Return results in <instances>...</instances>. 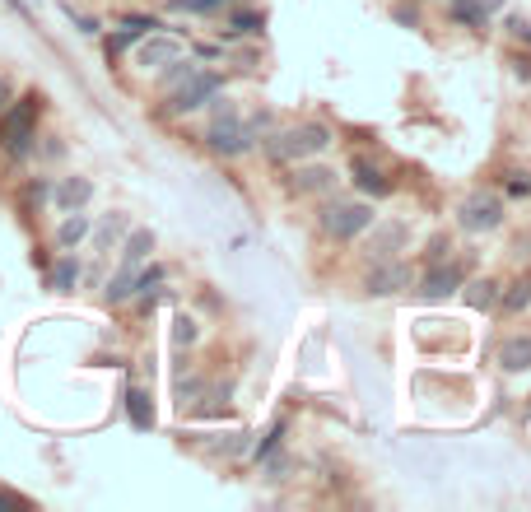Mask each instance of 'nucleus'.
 Returning <instances> with one entry per match:
<instances>
[{"instance_id": "nucleus-1", "label": "nucleus", "mask_w": 531, "mask_h": 512, "mask_svg": "<svg viewBox=\"0 0 531 512\" xmlns=\"http://www.w3.org/2000/svg\"><path fill=\"white\" fill-rule=\"evenodd\" d=\"M42 122V94H14V103L0 112V154L10 163L33 159Z\"/></svg>"}, {"instance_id": "nucleus-2", "label": "nucleus", "mask_w": 531, "mask_h": 512, "mask_svg": "<svg viewBox=\"0 0 531 512\" xmlns=\"http://www.w3.org/2000/svg\"><path fill=\"white\" fill-rule=\"evenodd\" d=\"M252 126L243 122V112L233 108V98L219 89L215 98H210V122H205V149L210 154H219V159H238V154H247L252 149Z\"/></svg>"}, {"instance_id": "nucleus-3", "label": "nucleus", "mask_w": 531, "mask_h": 512, "mask_svg": "<svg viewBox=\"0 0 531 512\" xmlns=\"http://www.w3.org/2000/svg\"><path fill=\"white\" fill-rule=\"evenodd\" d=\"M331 149V131L322 122H299V126H285V131L266 135V154L271 163H303V159H317Z\"/></svg>"}, {"instance_id": "nucleus-4", "label": "nucleus", "mask_w": 531, "mask_h": 512, "mask_svg": "<svg viewBox=\"0 0 531 512\" xmlns=\"http://www.w3.org/2000/svg\"><path fill=\"white\" fill-rule=\"evenodd\" d=\"M224 89V75L219 70H187L182 80L173 84V89H164V112L168 117H187V112H201L210 98Z\"/></svg>"}, {"instance_id": "nucleus-5", "label": "nucleus", "mask_w": 531, "mask_h": 512, "mask_svg": "<svg viewBox=\"0 0 531 512\" xmlns=\"http://www.w3.org/2000/svg\"><path fill=\"white\" fill-rule=\"evenodd\" d=\"M373 205L368 201H327L322 205V215H317V224H322V233L327 238H336V243H354V238H364L368 229H373Z\"/></svg>"}, {"instance_id": "nucleus-6", "label": "nucleus", "mask_w": 531, "mask_h": 512, "mask_svg": "<svg viewBox=\"0 0 531 512\" xmlns=\"http://www.w3.org/2000/svg\"><path fill=\"white\" fill-rule=\"evenodd\" d=\"M457 224H462L466 233L504 229V196H494V191H471V196L457 205Z\"/></svg>"}, {"instance_id": "nucleus-7", "label": "nucleus", "mask_w": 531, "mask_h": 512, "mask_svg": "<svg viewBox=\"0 0 531 512\" xmlns=\"http://www.w3.org/2000/svg\"><path fill=\"white\" fill-rule=\"evenodd\" d=\"M182 56V38L177 33H145V38L131 47V66L140 70V75H154V70H164L168 61H177Z\"/></svg>"}, {"instance_id": "nucleus-8", "label": "nucleus", "mask_w": 531, "mask_h": 512, "mask_svg": "<svg viewBox=\"0 0 531 512\" xmlns=\"http://www.w3.org/2000/svg\"><path fill=\"white\" fill-rule=\"evenodd\" d=\"M462 280H466L462 261H448V256H438V261H429V270L420 275L415 294H420L424 303H443V298H452L457 289H462Z\"/></svg>"}, {"instance_id": "nucleus-9", "label": "nucleus", "mask_w": 531, "mask_h": 512, "mask_svg": "<svg viewBox=\"0 0 531 512\" xmlns=\"http://www.w3.org/2000/svg\"><path fill=\"white\" fill-rule=\"evenodd\" d=\"M56 215L66 210H89L94 205V182L80 173H66V177H52V201H47Z\"/></svg>"}, {"instance_id": "nucleus-10", "label": "nucleus", "mask_w": 531, "mask_h": 512, "mask_svg": "<svg viewBox=\"0 0 531 512\" xmlns=\"http://www.w3.org/2000/svg\"><path fill=\"white\" fill-rule=\"evenodd\" d=\"M373 238H368V261H392V256H401L406 252V243H410V224L406 219H392V224H378L373 219Z\"/></svg>"}, {"instance_id": "nucleus-11", "label": "nucleus", "mask_w": 531, "mask_h": 512, "mask_svg": "<svg viewBox=\"0 0 531 512\" xmlns=\"http://www.w3.org/2000/svg\"><path fill=\"white\" fill-rule=\"evenodd\" d=\"M415 284V275H410V266H401V261H373V270H368L364 289L373 298H392L401 294V289H410Z\"/></svg>"}, {"instance_id": "nucleus-12", "label": "nucleus", "mask_w": 531, "mask_h": 512, "mask_svg": "<svg viewBox=\"0 0 531 512\" xmlns=\"http://www.w3.org/2000/svg\"><path fill=\"white\" fill-rule=\"evenodd\" d=\"M154 28H164L159 19H154V14H126L122 24L108 33V61H117L122 52H131V47H136L145 33H154Z\"/></svg>"}, {"instance_id": "nucleus-13", "label": "nucleus", "mask_w": 531, "mask_h": 512, "mask_svg": "<svg viewBox=\"0 0 531 512\" xmlns=\"http://www.w3.org/2000/svg\"><path fill=\"white\" fill-rule=\"evenodd\" d=\"M126 229H131V219H126L122 210H108V215L94 219V229H89L84 243L94 247V256H108V252H117V243L126 238Z\"/></svg>"}, {"instance_id": "nucleus-14", "label": "nucleus", "mask_w": 531, "mask_h": 512, "mask_svg": "<svg viewBox=\"0 0 531 512\" xmlns=\"http://www.w3.org/2000/svg\"><path fill=\"white\" fill-rule=\"evenodd\" d=\"M154 247H159L154 229H126V238L117 243V266L140 270V266H145V261L154 256Z\"/></svg>"}, {"instance_id": "nucleus-15", "label": "nucleus", "mask_w": 531, "mask_h": 512, "mask_svg": "<svg viewBox=\"0 0 531 512\" xmlns=\"http://www.w3.org/2000/svg\"><path fill=\"white\" fill-rule=\"evenodd\" d=\"M350 173H354V187H364L368 196H392V177H387V168L382 163H373L368 154H359V159H350Z\"/></svg>"}, {"instance_id": "nucleus-16", "label": "nucleus", "mask_w": 531, "mask_h": 512, "mask_svg": "<svg viewBox=\"0 0 531 512\" xmlns=\"http://www.w3.org/2000/svg\"><path fill=\"white\" fill-rule=\"evenodd\" d=\"M80 280H84V261L75 252H61L52 261V270H47V289H52V294H75Z\"/></svg>"}, {"instance_id": "nucleus-17", "label": "nucleus", "mask_w": 531, "mask_h": 512, "mask_svg": "<svg viewBox=\"0 0 531 512\" xmlns=\"http://www.w3.org/2000/svg\"><path fill=\"white\" fill-rule=\"evenodd\" d=\"M89 229H94V215H89V210H66L61 224H56V252H75V247L89 238Z\"/></svg>"}, {"instance_id": "nucleus-18", "label": "nucleus", "mask_w": 531, "mask_h": 512, "mask_svg": "<svg viewBox=\"0 0 531 512\" xmlns=\"http://www.w3.org/2000/svg\"><path fill=\"white\" fill-rule=\"evenodd\" d=\"M336 182H341V177H336V168H327V163H308L303 159V168L299 173H294V191H303V196H327V191H336Z\"/></svg>"}, {"instance_id": "nucleus-19", "label": "nucleus", "mask_w": 531, "mask_h": 512, "mask_svg": "<svg viewBox=\"0 0 531 512\" xmlns=\"http://www.w3.org/2000/svg\"><path fill=\"white\" fill-rule=\"evenodd\" d=\"M494 359H499L504 373H527V368H531V336H504Z\"/></svg>"}, {"instance_id": "nucleus-20", "label": "nucleus", "mask_w": 531, "mask_h": 512, "mask_svg": "<svg viewBox=\"0 0 531 512\" xmlns=\"http://www.w3.org/2000/svg\"><path fill=\"white\" fill-rule=\"evenodd\" d=\"M261 28H266V10H238L229 14V24H224V38L238 42V38H261Z\"/></svg>"}, {"instance_id": "nucleus-21", "label": "nucleus", "mask_w": 531, "mask_h": 512, "mask_svg": "<svg viewBox=\"0 0 531 512\" xmlns=\"http://www.w3.org/2000/svg\"><path fill=\"white\" fill-rule=\"evenodd\" d=\"M126 415H131V424L136 429H154V401L145 387H131L126 391Z\"/></svg>"}, {"instance_id": "nucleus-22", "label": "nucleus", "mask_w": 531, "mask_h": 512, "mask_svg": "<svg viewBox=\"0 0 531 512\" xmlns=\"http://www.w3.org/2000/svg\"><path fill=\"white\" fill-rule=\"evenodd\" d=\"M499 5H504V0H452V19H462V24H485Z\"/></svg>"}, {"instance_id": "nucleus-23", "label": "nucleus", "mask_w": 531, "mask_h": 512, "mask_svg": "<svg viewBox=\"0 0 531 512\" xmlns=\"http://www.w3.org/2000/svg\"><path fill=\"white\" fill-rule=\"evenodd\" d=\"M173 345L177 350H191V345H201V322L191 317V312H173Z\"/></svg>"}, {"instance_id": "nucleus-24", "label": "nucleus", "mask_w": 531, "mask_h": 512, "mask_svg": "<svg viewBox=\"0 0 531 512\" xmlns=\"http://www.w3.org/2000/svg\"><path fill=\"white\" fill-rule=\"evenodd\" d=\"M47 201H52V177H28L24 182V210H33V215H42L47 210Z\"/></svg>"}, {"instance_id": "nucleus-25", "label": "nucleus", "mask_w": 531, "mask_h": 512, "mask_svg": "<svg viewBox=\"0 0 531 512\" xmlns=\"http://www.w3.org/2000/svg\"><path fill=\"white\" fill-rule=\"evenodd\" d=\"M466 303H471L476 312H490L494 303H499V284H494V280H471V284H466Z\"/></svg>"}, {"instance_id": "nucleus-26", "label": "nucleus", "mask_w": 531, "mask_h": 512, "mask_svg": "<svg viewBox=\"0 0 531 512\" xmlns=\"http://www.w3.org/2000/svg\"><path fill=\"white\" fill-rule=\"evenodd\" d=\"M494 308H504V312H527L531 308V275H522L518 284H513V289H499V303H494Z\"/></svg>"}, {"instance_id": "nucleus-27", "label": "nucleus", "mask_w": 531, "mask_h": 512, "mask_svg": "<svg viewBox=\"0 0 531 512\" xmlns=\"http://www.w3.org/2000/svg\"><path fill=\"white\" fill-rule=\"evenodd\" d=\"M247 438H252V433H219V443H205L210 447V452H215V457H238V452H247Z\"/></svg>"}, {"instance_id": "nucleus-28", "label": "nucleus", "mask_w": 531, "mask_h": 512, "mask_svg": "<svg viewBox=\"0 0 531 512\" xmlns=\"http://www.w3.org/2000/svg\"><path fill=\"white\" fill-rule=\"evenodd\" d=\"M173 10H187V14H215L224 0H168Z\"/></svg>"}, {"instance_id": "nucleus-29", "label": "nucleus", "mask_w": 531, "mask_h": 512, "mask_svg": "<svg viewBox=\"0 0 531 512\" xmlns=\"http://www.w3.org/2000/svg\"><path fill=\"white\" fill-rule=\"evenodd\" d=\"M504 28H508V33H513L518 42H527V47H531V24H527V19H518V14H508V19H504Z\"/></svg>"}, {"instance_id": "nucleus-30", "label": "nucleus", "mask_w": 531, "mask_h": 512, "mask_svg": "<svg viewBox=\"0 0 531 512\" xmlns=\"http://www.w3.org/2000/svg\"><path fill=\"white\" fill-rule=\"evenodd\" d=\"M33 154H42L47 163H56L61 154H66V145H61V135H47V145H42V149H33Z\"/></svg>"}, {"instance_id": "nucleus-31", "label": "nucleus", "mask_w": 531, "mask_h": 512, "mask_svg": "<svg viewBox=\"0 0 531 512\" xmlns=\"http://www.w3.org/2000/svg\"><path fill=\"white\" fill-rule=\"evenodd\" d=\"M14 94H19V84H14L10 75L0 70V112H5V108H10V103H14Z\"/></svg>"}, {"instance_id": "nucleus-32", "label": "nucleus", "mask_w": 531, "mask_h": 512, "mask_svg": "<svg viewBox=\"0 0 531 512\" xmlns=\"http://www.w3.org/2000/svg\"><path fill=\"white\" fill-rule=\"evenodd\" d=\"M513 75H518V80H531V52L513 56Z\"/></svg>"}, {"instance_id": "nucleus-33", "label": "nucleus", "mask_w": 531, "mask_h": 512, "mask_svg": "<svg viewBox=\"0 0 531 512\" xmlns=\"http://www.w3.org/2000/svg\"><path fill=\"white\" fill-rule=\"evenodd\" d=\"M5 5H14V10H19V14H24V0H5Z\"/></svg>"}]
</instances>
